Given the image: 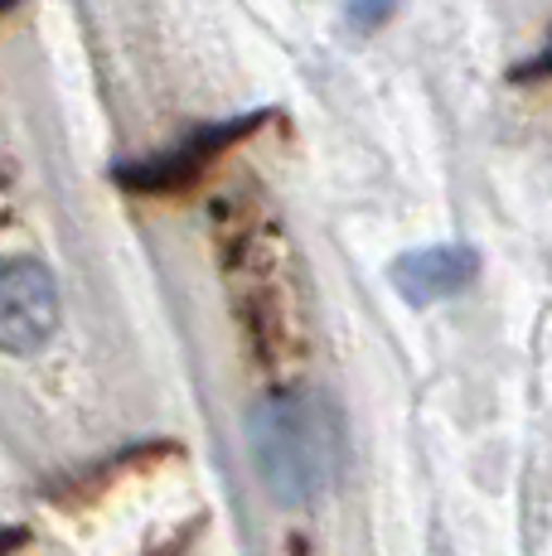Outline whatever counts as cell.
Instances as JSON below:
<instances>
[{"instance_id": "cell-1", "label": "cell", "mask_w": 552, "mask_h": 556, "mask_svg": "<svg viewBox=\"0 0 552 556\" xmlns=\"http://www.w3.org/2000/svg\"><path fill=\"white\" fill-rule=\"evenodd\" d=\"M214 242L223 276L233 281V305H238L242 334L262 363H276L296 344V291L286 286L291 271V242L276 228L272 208L262 203L258 185H242L214 203Z\"/></svg>"}, {"instance_id": "cell-2", "label": "cell", "mask_w": 552, "mask_h": 556, "mask_svg": "<svg viewBox=\"0 0 552 556\" xmlns=\"http://www.w3.org/2000/svg\"><path fill=\"white\" fill-rule=\"evenodd\" d=\"M248 445L276 504H311L339 475L335 406L311 388H276L248 416Z\"/></svg>"}, {"instance_id": "cell-3", "label": "cell", "mask_w": 552, "mask_h": 556, "mask_svg": "<svg viewBox=\"0 0 552 556\" xmlns=\"http://www.w3.org/2000/svg\"><path fill=\"white\" fill-rule=\"evenodd\" d=\"M272 122L267 106L258 112H242V116H228V122H209V126H195L179 146H170L161 155H141V160H122L112 169V179L126 189V194H146V199H170V194H189L209 169L218 165L233 146H242L248 136H258L262 126Z\"/></svg>"}, {"instance_id": "cell-4", "label": "cell", "mask_w": 552, "mask_h": 556, "mask_svg": "<svg viewBox=\"0 0 552 556\" xmlns=\"http://www.w3.org/2000/svg\"><path fill=\"white\" fill-rule=\"evenodd\" d=\"M59 315L54 271L35 256H0V354H39Z\"/></svg>"}, {"instance_id": "cell-5", "label": "cell", "mask_w": 552, "mask_h": 556, "mask_svg": "<svg viewBox=\"0 0 552 556\" xmlns=\"http://www.w3.org/2000/svg\"><path fill=\"white\" fill-rule=\"evenodd\" d=\"M475 276H480V252L465 248V242H441V248H417L398 256L388 281L402 291V301L431 305L446 301V295H461Z\"/></svg>"}, {"instance_id": "cell-6", "label": "cell", "mask_w": 552, "mask_h": 556, "mask_svg": "<svg viewBox=\"0 0 552 556\" xmlns=\"http://www.w3.org/2000/svg\"><path fill=\"white\" fill-rule=\"evenodd\" d=\"M392 15H398V0H344L349 35H378Z\"/></svg>"}, {"instance_id": "cell-7", "label": "cell", "mask_w": 552, "mask_h": 556, "mask_svg": "<svg viewBox=\"0 0 552 556\" xmlns=\"http://www.w3.org/2000/svg\"><path fill=\"white\" fill-rule=\"evenodd\" d=\"M543 73H548V49H538V53H534V63H524V68L509 73V83H538Z\"/></svg>"}, {"instance_id": "cell-8", "label": "cell", "mask_w": 552, "mask_h": 556, "mask_svg": "<svg viewBox=\"0 0 552 556\" xmlns=\"http://www.w3.org/2000/svg\"><path fill=\"white\" fill-rule=\"evenodd\" d=\"M25 538H29V532H25V528H0V556L20 552V547H25Z\"/></svg>"}, {"instance_id": "cell-9", "label": "cell", "mask_w": 552, "mask_h": 556, "mask_svg": "<svg viewBox=\"0 0 552 556\" xmlns=\"http://www.w3.org/2000/svg\"><path fill=\"white\" fill-rule=\"evenodd\" d=\"M15 5H20V0H0V20H5L10 10H15Z\"/></svg>"}]
</instances>
